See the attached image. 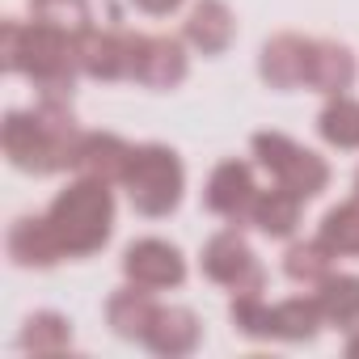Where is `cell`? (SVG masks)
<instances>
[{
	"label": "cell",
	"mask_w": 359,
	"mask_h": 359,
	"mask_svg": "<svg viewBox=\"0 0 359 359\" xmlns=\"http://www.w3.org/2000/svg\"><path fill=\"white\" fill-rule=\"evenodd\" d=\"M76 118L64 97H43L34 110H13L5 118V152L26 173H60L76 161Z\"/></svg>",
	"instance_id": "1"
},
{
	"label": "cell",
	"mask_w": 359,
	"mask_h": 359,
	"mask_svg": "<svg viewBox=\"0 0 359 359\" xmlns=\"http://www.w3.org/2000/svg\"><path fill=\"white\" fill-rule=\"evenodd\" d=\"M5 68L9 72H22L30 76L43 97H64L72 93V81H76V34H64L55 26H22V22H5Z\"/></svg>",
	"instance_id": "2"
},
{
	"label": "cell",
	"mask_w": 359,
	"mask_h": 359,
	"mask_svg": "<svg viewBox=\"0 0 359 359\" xmlns=\"http://www.w3.org/2000/svg\"><path fill=\"white\" fill-rule=\"evenodd\" d=\"M64 254L85 258L93 250L106 245L110 224H114V199H110V182H97V177H81L68 191L55 195L51 212H47Z\"/></svg>",
	"instance_id": "3"
},
{
	"label": "cell",
	"mask_w": 359,
	"mask_h": 359,
	"mask_svg": "<svg viewBox=\"0 0 359 359\" xmlns=\"http://www.w3.org/2000/svg\"><path fill=\"white\" fill-rule=\"evenodd\" d=\"M123 187L140 216H169L182 199V165L161 144L131 148V165L123 173Z\"/></svg>",
	"instance_id": "4"
},
{
	"label": "cell",
	"mask_w": 359,
	"mask_h": 359,
	"mask_svg": "<svg viewBox=\"0 0 359 359\" xmlns=\"http://www.w3.org/2000/svg\"><path fill=\"white\" fill-rule=\"evenodd\" d=\"M233 321L237 330L254 334V338H287V342H304L317 334V325L325 321L317 309V296H292L283 304H266L262 292L258 296H237L233 300Z\"/></svg>",
	"instance_id": "5"
},
{
	"label": "cell",
	"mask_w": 359,
	"mask_h": 359,
	"mask_svg": "<svg viewBox=\"0 0 359 359\" xmlns=\"http://www.w3.org/2000/svg\"><path fill=\"white\" fill-rule=\"evenodd\" d=\"M254 152H258V161L271 169L275 187L292 191L296 199H313V195H321L325 182H330V165H325L317 152L292 144L287 135L258 131V135H254Z\"/></svg>",
	"instance_id": "6"
},
{
	"label": "cell",
	"mask_w": 359,
	"mask_h": 359,
	"mask_svg": "<svg viewBox=\"0 0 359 359\" xmlns=\"http://www.w3.org/2000/svg\"><path fill=\"white\" fill-rule=\"evenodd\" d=\"M203 271H208V279L224 283V287L237 292V296H258L262 283H266V271L258 266L254 250L237 237V229H224V233H216V237L208 241V250H203Z\"/></svg>",
	"instance_id": "7"
},
{
	"label": "cell",
	"mask_w": 359,
	"mask_h": 359,
	"mask_svg": "<svg viewBox=\"0 0 359 359\" xmlns=\"http://www.w3.org/2000/svg\"><path fill=\"white\" fill-rule=\"evenodd\" d=\"M135 39L127 30H81L76 34V68L93 81H118L131 76L135 64Z\"/></svg>",
	"instance_id": "8"
},
{
	"label": "cell",
	"mask_w": 359,
	"mask_h": 359,
	"mask_svg": "<svg viewBox=\"0 0 359 359\" xmlns=\"http://www.w3.org/2000/svg\"><path fill=\"white\" fill-rule=\"evenodd\" d=\"M123 271H127V279L131 283H140V287H148V292H156V287H177L187 279V262H182V254H177L173 245H165V241H135L127 254H123Z\"/></svg>",
	"instance_id": "9"
},
{
	"label": "cell",
	"mask_w": 359,
	"mask_h": 359,
	"mask_svg": "<svg viewBox=\"0 0 359 359\" xmlns=\"http://www.w3.org/2000/svg\"><path fill=\"white\" fill-rule=\"evenodd\" d=\"M187 76V51L177 39H135V64H131V81L152 85V89H169Z\"/></svg>",
	"instance_id": "10"
},
{
	"label": "cell",
	"mask_w": 359,
	"mask_h": 359,
	"mask_svg": "<svg viewBox=\"0 0 359 359\" xmlns=\"http://www.w3.org/2000/svg\"><path fill=\"white\" fill-rule=\"evenodd\" d=\"M258 199V187H254V173L245 161H224L216 173H212V182H208V208L233 224L250 220V208Z\"/></svg>",
	"instance_id": "11"
},
{
	"label": "cell",
	"mask_w": 359,
	"mask_h": 359,
	"mask_svg": "<svg viewBox=\"0 0 359 359\" xmlns=\"http://www.w3.org/2000/svg\"><path fill=\"white\" fill-rule=\"evenodd\" d=\"M131 165V144H123L110 131H89L76 144V161L72 169L81 177H97V182H123V173Z\"/></svg>",
	"instance_id": "12"
},
{
	"label": "cell",
	"mask_w": 359,
	"mask_h": 359,
	"mask_svg": "<svg viewBox=\"0 0 359 359\" xmlns=\"http://www.w3.org/2000/svg\"><path fill=\"white\" fill-rule=\"evenodd\" d=\"M309 60H313V39L300 34H279L262 51V76L275 89H296L309 85Z\"/></svg>",
	"instance_id": "13"
},
{
	"label": "cell",
	"mask_w": 359,
	"mask_h": 359,
	"mask_svg": "<svg viewBox=\"0 0 359 359\" xmlns=\"http://www.w3.org/2000/svg\"><path fill=\"white\" fill-rule=\"evenodd\" d=\"M9 254H13V262H22V266H51V262L64 258V245H60V237H55V229H51L47 216H43V220L22 216V220L9 229Z\"/></svg>",
	"instance_id": "14"
},
{
	"label": "cell",
	"mask_w": 359,
	"mask_h": 359,
	"mask_svg": "<svg viewBox=\"0 0 359 359\" xmlns=\"http://www.w3.org/2000/svg\"><path fill=\"white\" fill-rule=\"evenodd\" d=\"M140 342H148L156 355H187L199 346V317L191 309H156V317Z\"/></svg>",
	"instance_id": "15"
},
{
	"label": "cell",
	"mask_w": 359,
	"mask_h": 359,
	"mask_svg": "<svg viewBox=\"0 0 359 359\" xmlns=\"http://www.w3.org/2000/svg\"><path fill=\"white\" fill-rule=\"evenodd\" d=\"M187 39L203 55H220L233 43V13L224 0H199L191 9V22H187Z\"/></svg>",
	"instance_id": "16"
},
{
	"label": "cell",
	"mask_w": 359,
	"mask_h": 359,
	"mask_svg": "<svg viewBox=\"0 0 359 359\" xmlns=\"http://www.w3.org/2000/svg\"><path fill=\"white\" fill-rule=\"evenodd\" d=\"M156 309H161V304H152L148 287L135 283V287H123V292L110 296L106 317H110V325H114L123 338H144L148 325H152V317H156Z\"/></svg>",
	"instance_id": "17"
},
{
	"label": "cell",
	"mask_w": 359,
	"mask_h": 359,
	"mask_svg": "<svg viewBox=\"0 0 359 359\" xmlns=\"http://www.w3.org/2000/svg\"><path fill=\"white\" fill-rule=\"evenodd\" d=\"M351 76H355V60H351L346 47H338V43H313V60H309V85L313 89L338 97L351 85Z\"/></svg>",
	"instance_id": "18"
},
{
	"label": "cell",
	"mask_w": 359,
	"mask_h": 359,
	"mask_svg": "<svg viewBox=\"0 0 359 359\" xmlns=\"http://www.w3.org/2000/svg\"><path fill=\"white\" fill-rule=\"evenodd\" d=\"M317 309L330 325L355 330L359 325V279L355 275H330L317 283Z\"/></svg>",
	"instance_id": "19"
},
{
	"label": "cell",
	"mask_w": 359,
	"mask_h": 359,
	"mask_svg": "<svg viewBox=\"0 0 359 359\" xmlns=\"http://www.w3.org/2000/svg\"><path fill=\"white\" fill-rule=\"evenodd\" d=\"M300 220V199L283 187L275 191H258L254 208H250V224H258L266 237H287Z\"/></svg>",
	"instance_id": "20"
},
{
	"label": "cell",
	"mask_w": 359,
	"mask_h": 359,
	"mask_svg": "<svg viewBox=\"0 0 359 359\" xmlns=\"http://www.w3.org/2000/svg\"><path fill=\"white\" fill-rule=\"evenodd\" d=\"M334 258H338V254H334V250H330V245H325V241L317 237V241L292 245V250H287V262H283V266H287V279H296V283H309V287H317V283H325V279L334 275V271H330V266H334Z\"/></svg>",
	"instance_id": "21"
},
{
	"label": "cell",
	"mask_w": 359,
	"mask_h": 359,
	"mask_svg": "<svg viewBox=\"0 0 359 359\" xmlns=\"http://www.w3.org/2000/svg\"><path fill=\"white\" fill-rule=\"evenodd\" d=\"M72 342V330L60 313H34L22 330V346L34 351V355H55V351H68Z\"/></svg>",
	"instance_id": "22"
},
{
	"label": "cell",
	"mask_w": 359,
	"mask_h": 359,
	"mask_svg": "<svg viewBox=\"0 0 359 359\" xmlns=\"http://www.w3.org/2000/svg\"><path fill=\"white\" fill-rule=\"evenodd\" d=\"M321 135L334 148H359V102L355 97H334L321 110Z\"/></svg>",
	"instance_id": "23"
},
{
	"label": "cell",
	"mask_w": 359,
	"mask_h": 359,
	"mask_svg": "<svg viewBox=\"0 0 359 359\" xmlns=\"http://www.w3.org/2000/svg\"><path fill=\"white\" fill-rule=\"evenodd\" d=\"M321 241L334 250V254H351L359 258V195L342 208H334L325 220H321Z\"/></svg>",
	"instance_id": "24"
},
{
	"label": "cell",
	"mask_w": 359,
	"mask_h": 359,
	"mask_svg": "<svg viewBox=\"0 0 359 359\" xmlns=\"http://www.w3.org/2000/svg\"><path fill=\"white\" fill-rule=\"evenodd\" d=\"M34 22L55 26L64 34L89 30V0H34Z\"/></svg>",
	"instance_id": "25"
},
{
	"label": "cell",
	"mask_w": 359,
	"mask_h": 359,
	"mask_svg": "<svg viewBox=\"0 0 359 359\" xmlns=\"http://www.w3.org/2000/svg\"><path fill=\"white\" fill-rule=\"evenodd\" d=\"M135 5L144 9V13H152V18H165V13H173L182 0H135Z\"/></svg>",
	"instance_id": "26"
},
{
	"label": "cell",
	"mask_w": 359,
	"mask_h": 359,
	"mask_svg": "<svg viewBox=\"0 0 359 359\" xmlns=\"http://www.w3.org/2000/svg\"><path fill=\"white\" fill-rule=\"evenodd\" d=\"M346 351H351V355H359V334H355V338L346 342Z\"/></svg>",
	"instance_id": "27"
},
{
	"label": "cell",
	"mask_w": 359,
	"mask_h": 359,
	"mask_svg": "<svg viewBox=\"0 0 359 359\" xmlns=\"http://www.w3.org/2000/svg\"><path fill=\"white\" fill-rule=\"evenodd\" d=\"M355 191H359V173H355Z\"/></svg>",
	"instance_id": "28"
}]
</instances>
